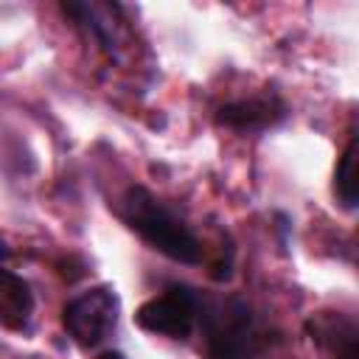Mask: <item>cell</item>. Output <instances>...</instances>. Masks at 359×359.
<instances>
[{
  "mask_svg": "<svg viewBox=\"0 0 359 359\" xmlns=\"http://www.w3.org/2000/svg\"><path fill=\"white\" fill-rule=\"evenodd\" d=\"M205 342V359H261L269 345L255 309L238 297H205L199 325Z\"/></svg>",
  "mask_w": 359,
  "mask_h": 359,
  "instance_id": "obj_2",
  "label": "cell"
},
{
  "mask_svg": "<svg viewBox=\"0 0 359 359\" xmlns=\"http://www.w3.org/2000/svg\"><path fill=\"white\" fill-rule=\"evenodd\" d=\"M309 339L328 359H359V323L348 311H317L306 320Z\"/></svg>",
  "mask_w": 359,
  "mask_h": 359,
  "instance_id": "obj_7",
  "label": "cell"
},
{
  "mask_svg": "<svg viewBox=\"0 0 359 359\" xmlns=\"http://www.w3.org/2000/svg\"><path fill=\"white\" fill-rule=\"evenodd\" d=\"M95 359H126V356H123L121 351H115V348H104V351H101Z\"/></svg>",
  "mask_w": 359,
  "mask_h": 359,
  "instance_id": "obj_10",
  "label": "cell"
},
{
  "mask_svg": "<svg viewBox=\"0 0 359 359\" xmlns=\"http://www.w3.org/2000/svg\"><path fill=\"white\" fill-rule=\"evenodd\" d=\"M121 222L146 241L154 252L165 255L168 261L196 266L205 258V247L194 227L180 216L177 208H171L165 199H160L146 185H129L118 205Z\"/></svg>",
  "mask_w": 359,
  "mask_h": 359,
  "instance_id": "obj_1",
  "label": "cell"
},
{
  "mask_svg": "<svg viewBox=\"0 0 359 359\" xmlns=\"http://www.w3.org/2000/svg\"><path fill=\"white\" fill-rule=\"evenodd\" d=\"M8 255H11V250H8V244L3 241V236H0V264H6L8 261Z\"/></svg>",
  "mask_w": 359,
  "mask_h": 359,
  "instance_id": "obj_11",
  "label": "cell"
},
{
  "mask_svg": "<svg viewBox=\"0 0 359 359\" xmlns=\"http://www.w3.org/2000/svg\"><path fill=\"white\" fill-rule=\"evenodd\" d=\"M205 294L188 283H168L160 294L143 300L135 311V320L143 331L168 337V339H188L202 314Z\"/></svg>",
  "mask_w": 359,
  "mask_h": 359,
  "instance_id": "obj_4",
  "label": "cell"
},
{
  "mask_svg": "<svg viewBox=\"0 0 359 359\" xmlns=\"http://www.w3.org/2000/svg\"><path fill=\"white\" fill-rule=\"evenodd\" d=\"M59 8L87 42H93L104 56L118 59L121 42H123V25L118 20L121 6L93 3V0L90 3L87 0H70V3H62Z\"/></svg>",
  "mask_w": 359,
  "mask_h": 359,
  "instance_id": "obj_6",
  "label": "cell"
},
{
  "mask_svg": "<svg viewBox=\"0 0 359 359\" xmlns=\"http://www.w3.org/2000/svg\"><path fill=\"white\" fill-rule=\"evenodd\" d=\"M121 320V294L112 283H95L62 306V328L79 348L104 345Z\"/></svg>",
  "mask_w": 359,
  "mask_h": 359,
  "instance_id": "obj_3",
  "label": "cell"
},
{
  "mask_svg": "<svg viewBox=\"0 0 359 359\" xmlns=\"http://www.w3.org/2000/svg\"><path fill=\"white\" fill-rule=\"evenodd\" d=\"M34 311H36V297L31 283L20 272L0 264V325L14 334H28L34 323Z\"/></svg>",
  "mask_w": 359,
  "mask_h": 359,
  "instance_id": "obj_8",
  "label": "cell"
},
{
  "mask_svg": "<svg viewBox=\"0 0 359 359\" xmlns=\"http://www.w3.org/2000/svg\"><path fill=\"white\" fill-rule=\"evenodd\" d=\"M289 118V104L280 93L264 90L255 95L233 98L216 109V123L238 135H261L280 126Z\"/></svg>",
  "mask_w": 359,
  "mask_h": 359,
  "instance_id": "obj_5",
  "label": "cell"
},
{
  "mask_svg": "<svg viewBox=\"0 0 359 359\" xmlns=\"http://www.w3.org/2000/svg\"><path fill=\"white\" fill-rule=\"evenodd\" d=\"M334 196L345 210L356 208V135L348 137L334 168Z\"/></svg>",
  "mask_w": 359,
  "mask_h": 359,
  "instance_id": "obj_9",
  "label": "cell"
}]
</instances>
